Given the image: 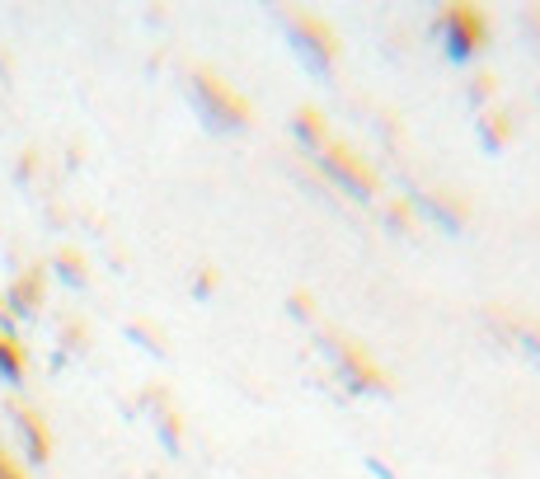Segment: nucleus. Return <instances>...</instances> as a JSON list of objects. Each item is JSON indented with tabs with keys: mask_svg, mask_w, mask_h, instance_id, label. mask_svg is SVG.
Returning <instances> with one entry per match:
<instances>
[{
	"mask_svg": "<svg viewBox=\"0 0 540 479\" xmlns=\"http://www.w3.org/2000/svg\"><path fill=\"white\" fill-rule=\"evenodd\" d=\"M320 160H324V170L334 174V179H339L348 193H357V198H371V193H376V174H371L367 165H362V160L348 151V146H339V141H324Z\"/></svg>",
	"mask_w": 540,
	"mask_h": 479,
	"instance_id": "1",
	"label": "nucleus"
},
{
	"mask_svg": "<svg viewBox=\"0 0 540 479\" xmlns=\"http://www.w3.org/2000/svg\"><path fill=\"white\" fill-rule=\"evenodd\" d=\"M193 85H198V99H202V109H207V118H212V123H221V127H240V123H245V113H249L245 99H240V94H231L216 76L198 71V80H193Z\"/></svg>",
	"mask_w": 540,
	"mask_h": 479,
	"instance_id": "2",
	"label": "nucleus"
},
{
	"mask_svg": "<svg viewBox=\"0 0 540 479\" xmlns=\"http://www.w3.org/2000/svg\"><path fill=\"white\" fill-rule=\"evenodd\" d=\"M442 38H447V47L456 57H470V52H479V43H484V15L470 10V5H456V10L442 15Z\"/></svg>",
	"mask_w": 540,
	"mask_h": 479,
	"instance_id": "3",
	"label": "nucleus"
},
{
	"mask_svg": "<svg viewBox=\"0 0 540 479\" xmlns=\"http://www.w3.org/2000/svg\"><path fill=\"white\" fill-rule=\"evenodd\" d=\"M287 29H292L296 47H301V52H306L310 62H324V66H329V57H334V33L324 29L320 19L292 15V24H287Z\"/></svg>",
	"mask_w": 540,
	"mask_h": 479,
	"instance_id": "4",
	"label": "nucleus"
},
{
	"mask_svg": "<svg viewBox=\"0 0 540 479\" xmlns=\"http://www.w3.org/2000/svg\"><path fill=\"white\" fill-rule=\"evenodd\" d=\"M339 343V367H343V376L353 381L357 390L367 386V390H386V376L371 367V357L362 353V348H353V343H343V339H334Z\"/></svg>",
	"mask_w": 540,
	"mask_h": 479,
	"instance_id": "5",
	"label": "nucleus"
},
{
	"mask_svg": "<svg viewBox=\"0 0 540 479\" xmlns=\"http://www.w3.org/2000/svg\"><path fill=\"white\" fill-rule=\"evenodd\" d=\"M296 132H301V141H310L315 151H320L324 141H329V132H324V123H320V113H315V109H301V113H296Z\"/></svg>",
	"mask_w": 540,
	"mask_h": 479,
	"instance_id": "6",
	"label": "nucleus"
},
{
	"mask_svg": "<svg viewBox=\"0 0 540 479\" xmlns=\"http://www.w3.org/2000/svg\"><path fill=\"white\" fill-rule=\"evenodd\" d=\"M432 212H442L451 226H461L465 221V207H456V198H432Z\"/></svg>",
	"mask_w": 540,
	"mask_h": 479,
	"instance_id": "7",
	"label": "nucleus"
},
{
	"mask_svg": "<svg viewBox=\"0 0 540 479\" xmlns=\"http://www.w3.org/2000/svg\"><path fill=\"white\" fill-rule=\"evenodd\" d=\"M484 137H489V146H503V118H498V113L484 118Z\"/></svg>",
	"mask_w": 540,
	"mask_h": 479,
	"instance_id": "8",
	"label": "nucleus"
}]
</instances>
